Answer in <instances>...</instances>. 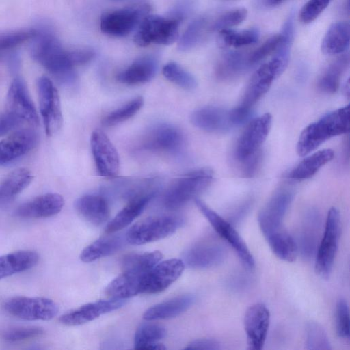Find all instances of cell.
Masks as SVG:
<instances>
[{
  "label": "cell",
  "mask_w": 350,
  "mask_h": 350,
  "mask_svg": "<svg viewBox=\"0 0 350 350\" xmlns=\"http://www.w3.org/2000/svg\"><path fill=\"white\" fill-rule=\"evenodd\" d=\"M31 47L32 57L64 83L75 81L76 74L68 51L64 50L59 40L47 27L35 29Z\"/></svg>",
  "instance_id": "obj_1"
},
{
  "label": "cell",
  "mask_w": 350,
  "mask_h": 350,
  "mask_svg": "<svg viewBox=\"0 0 350 350\" xmlns=\"http://www.w3.org/2000/svg\"><path fill=\"white\" fill-rule=\"evenodd\" d=\"M349 131V105L336 109L306 126L300 134L297 152L305 156L327 139Z\"/></svg>",
  "instance_id": "obj_2"
},
{
  "label": "cell",
  "mask_w": 350,
  "mask_h": 350,
  "mask_svg": "<svg viewBox=\"0 0 350 350\" xmlns=\"http://www.w3.org/2000/svg\"><path fill=\"white\" fill-rule=\"evenodd\" d=\"M291 47V43L282 42L271 59L255 71L239 106L251 109L268 92L273 82L285 70L289 60Z\"/></svg>",
  "instance_id": "obj_3"
},
{
  "label": "cell",
  "mask_w": 350,
  "mask_h": 350,
  "mask_svg": "<svg viewBox=\"0 0 350 350\" xmlns=\"http://www.w3.org/2000/svg\"><path fill=\"white\" fill-rule=\"evenodd\" d=\"M213 172L207 168L189 172L176 179L166 191L163 202L167 208H180L203 192L211 183Z\"/></svg>",
  "instance_id": "obj_4"
},
{
  "label": "cell",
  "mask_w": 350,
  "mask_h": 350,
  "mask_svg": "<svg viewBox=\"0 0 350 350\" xmlns=\"http://www.w3.org/2000/svg\"><path fill=\"white\" fill-rule=\"evenodd\" d=\"M182 20L177 16L164 17L146 15L139 24L134 41L142 47L151 44H170L177 39L179 24Z\"/></svg>",
  "instance_id": "obj_5"
},
{
  "label": "cell",
  "mask_w": 350,
  "mask_h": 350,
  "mask_svg": "<svg viewBox=\"0 0 350 350\" xmlns=\"http://www.w3.org/2000/svg\"><path fill=\"white\" fill-rule=\"evenodd\" d=\"M181 224L182 220L175 216L150 217L133 225L126 232L125 238L130 244L142 245L170 236Z\"/></svg>",
  "instance_id": "obj_6"
},
{
  "label": "cell",
  "mask_w": 350,
  "mask_h": 350,
  "mask_svg": "<svg viewBox=\"0 0 350 350\" xmlns=\"http://www.w3.org/2000/svg\"><path fill=\"white\" fill-rule=\"evenodd\" d=\"M150 10L148 4L139 3L107 12L100 18V29L111 36H125L139 25Z\"/></svg>",
  "instance_id": "obj_7"
},
{
  "label": "cell",
  "mask_w": 350,
  "mask_h": 350,
  "mask_svg": "<svg viewBox=\"0 0 350 350\" xmlns=\"http://www.w3.org/2000/svg\"><path fill=\"white\" fill-rule=\"evenodd\" d=\"M3 308L11 315L28 321H48L59 312L53 300L42 297H13L5 301Z\"/></svg>",
  "instance_id": "obj_8"
},
{
  "label": "cell",
  "mask_w": 350,
  "mask_h": 350,
  "mask_svg": "<svg viewBox=\"0 0 350 350\" xmlns=\"http://www.w3.org/2000/svg\"><path fill=\"white\" fill-rule=\"evenodd\" d=\"M340 226L339 212L332 208L327 217L323 237L315 259V270L321 278H327L331 273L338 249Z\"/></svg>",
  "instance_id": "obj_9"
},
{
  "label": "cell",
  "mask_w": 350,
  "mask_h": 350,
  "mask_svg": "<svg viewBox=\"0 0 350 350\" xmlns=\"http://www.w3.org/2000/svg\"><path fill=\"white\" fill-rule=\"evenodd\" d=\"M194 200L198 209L207 219L215 232L234 249L243 263L250 269L254 268L255 262L253 256L238 232L229 222L204 202L197 198Z\"/></svg>",
  "instance_id": "obj_10"
},
{
  "label": "cell",
  "mask_w": 350,
  "mask_h": 350,
  "mask_svg": "<svg viewBox=\"0 0 350 350\" xmlns=\"http://www.w3.org/2000/svg\"><path fill=\"white\" fill-rule=\"evenodd\" d=\"M272 117L267 113L252 120L238 139L234 156L239 163L256 154L271 129Z\"/></svg>",
  "instance_id": "obj_11"
},
{
  "label": "cell",
  "mask_w": 350,
  "mask_h": 350,
  "mask_svg": "<svg viewBox=\"0 0 350 350\" xmlns=\"http://www.w3.org/2000/svg\"><path fill=\"white\" fill-rule=\"evenodd\" d=\"M40 111L45 131L51 136L57 133L62 124V113L57 90L46 77L38 79Z\"/></svg>",
  "instance_id": "obj_12"
},
{
  "label": "cell",
  "mask_w": 350,
  "mask_h": 350,
  "mask_svg": "<svg viewBox=\"0 0 350 350\" xmlns=\"http://www.w3.org/2000/svg\"><path fill=\"white\" fill-rule=\"evenodd\" d=\"M293 198V193L291 190L280 189L261 209L258 221L265 237L283 229L284 217Z\"/></svg>",
  "instance_id": "obj_13"
},
{
  "label": "cell",
  "mask_w": 350,
  "mask_h": 350,
  "mask_svg": "<svg viewBox=\"0 0 350 350\" xmlns=\"http://www.w3.org/2000/svg\"><path fill=\"white\" fill-rule=\"evenodd\" d=\"M184 269V262L178 258L158 262L144 273L140 282L141 293H157L164 291L176 281Z\"/></svg>",
  "instance_id": "obj_14"
},
{
  "label": "cell",
  "mask_w": 350,
  "mask_h": 350,
  "mask_svg": "<svg viewBox=\"0 0 350 350\" xmlns=\"http://www.w3.org/2000/svg\"><path fill=\"white\" fill-rule=\"evenodd\" d=\"M91 148L98 174L105 177L116 176L120 169L118 154L104 132L96 130L92 133Z\"/></svg>",
  "instance_id": "obj_15"
},
{
  "label": "cell",
  "mask_w": 350,
  "mask_h": 350,
  "mask_svg": "<svg viewBox=\"0 0 350 350\" xmlns=\"http://www.w3.org/2000/svg\"><path fill=\"white\" fill-rule=\"evenodd\" d=\"M269 323V311L265 304L258 303L248 308L243 320L248 349L260 350L262 349Z\"/></svg>",
  "instance_id": "obj_16"
},
{
  "label": "cell",
  "mask_w": 350,
  "mask_h": 350,
  "mask_svg": "<svg viewBox=\"0 0 350 350\" xmlns=\"http://www.w3.org/2000/svg\"><path fill=\"white\" fill-rule=\"evenodd\" d=\"M226 249L222 243L216 239L201 241L185 254V261L192 268L204 269L217 266L226 256Z\"/></svg>",
  "instance_id": "obj_17"
},
{
  "label": "cell",
  "mask_w": 350,
  "mask_h": 350,
  "mask_svg": "<svg viewBox=\"0 0 350 350\" xmlns=\"http://www.w3.org/2000/svg\"><path fill=\"white\" fill-rule=\"evenodd\" d=\"M7 105L8 111L22 122L25 121L32 125L38 124L37 111L29 96L25 81L20 77L15 78L9 87Z\"/></svg>",
  "instance_id": "obj_18"
},
{
  "label": "cell",
  "mask_w": 350,
  "mask_h": 350,
  "mask_svg": "<svg viewBox=\"0 0 350 350\" xmlns=\"http://www.w3.org/2000/svg\"><path fill=\"white\" fill-rule=\"evenodd\" d=\"M184 142V136L180 129L170 124H162L148 132L142 146L148 150L174 153L183 148Z\"/></svg>",
  "instance_id": "obj_19"
},
{
  "label": "cell",
  "mask_w": 350,
  "mask_h": 350,
  "mask_svg": "<svg viewBox=\"0 0 350 350\" xmlns=\"http://www.w3.org/2000/svg\"><path fill=\"white\" fill-rule=\"evenodd\" d=\"M37 133L30 129L17 131L0 141V166L9 164L28 153L37 144Z\"/></svg>",
  "instance_id": "obj_20"
},
{
  "label": "cell",
  "mask_w": 350,
  "mask_h": 350,
  "mask_svg": "<svg viewBox=\"0 0 350 350\" xmlns=\"http://www.w3.org/2000/svg\"><path fill=\"white\" fill-rule=\"evenodd\" d=\"M126 299L110 298L88 303L68 312L59 317V322L67 326H77L90 322L100 315L117 310L125 304Z\"/></svg>",
  "instance_id": "obj_21"
},
{
  "label": "cell",
  "mask_w": 350,
  "mask_h": 350,
  "mask_svg": "<svg viewBox=\"0 0 350 350\" xmlns=\"http://www.w3.org/2000/svg\"><path fill=\"white\" fill-rule=\"evenodd\" d=\"M64 204L61 195L48 193L21 204L14 213L18 217L25 219L50 217L59 213Z\"/></svg>",
  "instance_id": "obj_22"
},
{
  "label": "cell",
  "mask_w": 350,
  "mask_h": 350,
  "mask_svg": "<svg viewBox=\"0 0 350 350\" xmlns=\"http://www.w3.org/2000/svg\"><path fill=\"white\" fill-rule=\"evenodd\" d=\"M192 124L208 132L221 133L235 127L231 118L230 110L217 107H204L193 112Z\"/></svg>",
  "instance_id": "obj_23"
},
{
  "label": "cell",
  "mask_w": 350,
  "mask_h": 350,
  "mask_svg": "<svg viewBox=\"0 0 350 350\" xmlns=\"http://www.w3.org/2000/svg\"><path fill=\"white\" fill-rule=\"evenodd\" d=\"M40 255L32 250H19L0 256V280L35 267Z\"/></svg>",
  "instance_id": "obj_24"
},
{
  "label": "cell",
  "mask_w": 350,
  "mask_h": 350,
  "mask_svg": "<svg viewBox=\"0 0 350 350\" xmlns=\"http://www.w3.org/2000/svg\"><path fill=\"white\" fill-rule=\"evenodd\" d=\"M157 68V63L154 57L152 56L142 57L118 73L116 79L123 84H142L152 79L155 75Z\"/></svg>",
  "instance_id": "obj_25"
},
{
  "label": "cell",
  "mask_w": 350,
  "mask_h": 350,
  "mask_svg": "<svg viewBox=\"0 0 350 350\" xmlns=\"http://www.w3.org/2000/svg\"><path fill=\"white\" fill-rule=\"evenodd\" d=\"M75 207L80 215L94 225L103 224L109 215L108 204L99 195L81 196L76 200Z\"/></svg>",
  "instance_id": "obj_26"
},
{
  "label": "cell",
  "mask_w": 350,
  "mask_h": 350,
  "mask_svg": "<svg viewBox=\"0 0 350 350\" xmlns=\"http://www.w3.org/2000/svg\"><path fill=\"white\" fill-rule=\"evenodd\" d=\"M350 25L347 21L332 23L322 42L321 50L325 55H337L345 53L349 46Z\"/></svg>",
  "instance_id": "obj_27"
},
{
  "label": "cell",
  "mask_w": 350,
  "mask_h": 350,
  "mask_svg": "<svg viewBox=\"0 0 350 350\" xmlns=\"http://www.w3.org/2000/svg\"><path fill=\"white\" fill-rule=\"evenodd\" d=\"M154 193L133 198L106 226L105 232L113 234L131 224L144 211Z\"/></svg>",
  "instance_id": "obj_28"
},
{
  "label": "cell",
  "mask_w": 350,
  "mask_h": 350,
  "mask_svg": "<svg viewBox=\"0 0 350 350\" xmlns=\"http://www.w3.org/2000/svg\"><path fill=\"white\" fill-rule=\"evenodd\" d=\"M33 176L25 167L14 170L0 183V206L12 202L31 183Z\"/></svg>",
  "instance_id": "obj_29"
},
{
  "label": "cell",
  "mask_w": 350,
  "mask_h": 350,
  "mask_svg": "<svg viewBox=\"0 0 350 350\" xmlns=\"http://www.w3.org/2000/svg\"><path fill=\"white\" fill-rule=\"evenodd\" d=\"M191 295H182L156 304L146 310L143 317L146 321L167 319L175 317L187 310L193 304Z\"/></svg>",
  "instance_id": "obj_30"
},
{
  "label": "cell",
  "mask_w": 350,
  "mask_h": 350,
  "mask_svg": "<svg viewBox=\"0 0 350 350\" xmlns=\"http://www.w3.org/2000/svg\"><path fill=\"white\" fill-rule=\"evenodd\" d=\"M248 53L232 51L224 54L219 60L215 75L219 79H233L250 68Z\"/></svg>",
  "instance_id": "obj_31"
},
{
  "label": "cell",
  "mask_w": 350,
  "mask_h": 350,
  "mask_svg": "<svg viewBox=\"0 0 350 350\" xmlns=\"http://www.w3.org/2000/svg\"><path fill=\"white\" fill-rule=\"evenodd\" d=\"M126 241L125 236L113 235L100 238L87 246L80 255L84 262H90L120 250Z\"/></svg>",
  "instance_id": "obj_32"
},
{
  "label": "cell",
  "mask_w": 350,
  "mask_h": 350,
  "mask_svg": "<svg viewBox=\"0 0 350 350\" xmlns=\"http://www.w3.org/2000/svg\"><path fill=\"white\" fill-rule=\"evenodd\" d=\"M331 149H324L307 157L295 167L287 175L288 178L302 180L313 176L321 167L334 157Z\"/></svg>",
  "instance_id": "obj_33"
},
{
  "label": "cell",
  "mask_w": 350,
  "mask_h": 350,
  "mask_svg": "<svg viewBox=\"0 0 350 350\" xmlns=\"http://www.w3.org/2000/svg\"><path fill=\"white\" fill-rule=\"evenodd\" d=\"M143 275L123 271L108 284L105 293L110 298L119 299H126L140 294V282Z\"/></svg>",
  "instance_id": "obj_34"
},
{
  "label": "cell",
  "mask_w": 350,
  "mask_h": 350,
  "mask_svg": "<svg viewBox=\"0 0 350 350\" xmlns=\"http://www.w3.org/2000/svg\"><path fill=\"white\" fill-rule=\"evenodd\" d=\"M166 335L165 329L157 324L146 323L137 329L134 337L135 349L164 350L166 347L157 341Z\"/></svg>",
  "instance_id": "obj_35"
},
{
  "label": "cell",
  "mask_w": 350,
  "mask_h": 350,
  "mask_svg": "<svg viewBox=\"0 0 350 350\" xmlns=\"http://www.w3.org/2000/svg\"><path fill=\"white\" fill-rule=\"evenodd\" d=\"M349 64L348 54H343L331 63L319 80L318 87L320 90L329 94L334 93Z\"/></svg>",
  "instance_id": "obj_36"
},
{
  "label": "cell",
  "mask_w": 350,
  "mask_h": 350,
  "mask_svg": "<svg viewBox=\"0 0 350 350\" xmlns=\"http://www.w3.org/2000/svg\"><path fill=\"white\" fill-rule=\"evenodd\" d=\"M265 238L277 257L289 262L295 260L297 247L293 238L286 230L282 229Z\"/></svg>",
  "instance_id": "obj_37"
},
{
  "label": "cell",
  "mask_w": 350,
  "mask_h": 350,
  "mask_svg": "<svg viewBox=\"0 0 350 350\" xmlns=\"http://www.w3.org/2000/svg\"><path fill=\"white\" fill-rule=\"evenodd\" d=\"M162 258L159 251L129 254L121 261L123 271L144 274L155 266Z\"/></svg>",
  "instance_id": "obj_38"
},
{
  "label": "cell",
  "mask_w": 350,
  "mask_h": 350,
  "mask_svg": "<svg viewBox=\"0 0 350 350\" xmlns=\"http://www.w3.org/2000/svg\"><path fill=\"white\" fill-rule=\"evenodd\" d=\"M219 33L218 42L222 47L240 48L255 44L260 37L258 29L252 27L241 31L223 29Z\"/></svg>",
  "instance_id": "obj_39"
},
{
  "label": "cell",
  "mask_w": 350,
  "mask_h": 350,
  "mask_svg": "<svg viewBox=\"0 0 350 350\" xmlns=\"http://www.w3.org/2000/svg\"><path fill=\"white\" fill-rule=\"evenodd\" d=\"M211 23L204 16L193 20L187 27L179 40V50L185 51L200 44L208 31H211Z\"/></svg>",
  "instance_id": "obj_40"
},
{
  "label": "cell",
  "mask_w": 350,
  "mask_h": 350,
  "mask_svg": "<svg viewBox=\"0 0 350 350\" xmlns=\"http://www.w3.org/2000/svg\"><path fill=\"white\" fill-rule=\"evenodd\" d=\"M166 79L180 88L191 90L196 88L197 81L194 77L176 62H170L163 68Z\"/></svg>",
  "instance_id": "obj_41"
},
{
  "label": "cell",
  "mask_w": 350,
  "mask_h": 350,
  "mask_svg": "<svg viewBox=\"0 0 350 350\" xmlns=\"http://www.w3.org/2000/svg\"><path fill=\"white\" fill-rule=\"evenodd\" d=\"M306 348L310 350L331 349V344L323 327L309 321L306 327Z\"/></svg>",
  "instance_id": "obj_42"
},
{
  "label": "cell",
  "mask_w": 350,
  "mask_h": 350,
  "mask_svg": "<svg viewBox=\"0 0 350 350\" xmlns=\"http://www.w3.org/2000/svg\"><path fill=\"white\" fill-rule=\"evenodd\" d=\"M143 104L142 97L135 98L106 116L103 120V124L105 126H111L129 119L142 108Z\"/></svg>",
  "instance_id": "obj_43"
},
{
  "label": "cell",
  "mask_w": 350,
  "mask_h": 350,
  "mask_svg": "<svg viewBox=\"0 0 350 350\" xmlns=\"http://www.w3.org/2000/svg\"><path fill=\"white\" fill-rule=\"evenodd\" d=\"M247 16V10L245 8H236L226 12L217 16L211 23V31L219 32L223 29L240 24Z\"/></svg>",
  "instance_id": "obj_44"
},
{
  "label": "cell",
  "mask_w": 350,
  "mask_h": 350,
  "mask_svg": "<svg viewBox=\"0 0 350 350\" xmlns=\"http://www.w3.org/2000/svg\"><path fill=\"white\" fill-rule=\"evenodd\" d=\"M282 38L281 33L275 34L267 39L257 49L248 53V62L250 66L258 64L269 55L273 53L280 45Z\"/></svg>",
  "instance_id": "obj_45"
},
{
  "label": "cell",
  "mask_w": 350,
  "mask_h": 350,
  "mask_svg": "<svg viewBox=\"0 0 350 350\" xmlns=\"http://www.w3.org/2000/svg\"><path fill=\"white\" fill-rule=\"evenodd\" d=\"M34 35L35 29L1 33L0 53L12 49L25 41L31 39Z\"/></svg>",
  "instance_id": "obj_46"
},
{
  "label": "cell",
  "mask_w": 350,
  "mask_h": 350,
  "mask_svg": "<svg viewBox=\"0 0 350 350\" xmlns=\"http://www.w3.org/2000/svg\"><path fill=\"white\" fill-rule=\"evenodd\" d=\"M42 328L35 326L16 327L5 330L2 334L4 340L8 342H17L43 335Z\"/></svg>",
  "instance_id": "obj_47"
},
{
  "label": "cell",
  "mask_w": 350,
  "mask_h": 350,
  "mask_svg": "<svg viewBox=\"0 0 350 350\" xmlns=\"http://www.w3.org/2000/svg\"><path fill=\"white\" fill-rule=\"evenodd\" d=\"M349 323L348 305L345 299H339L336 309V327L338 336L345 339L349 338Z\"/></svg>",
  "instance_id": "obj_48"
},
{
  "label": "cell",
  "mask_w": 350,
  "mask_h": 350,
  "mask_svg": "<svg viewBox=\"0 0 350 350\" xmlns=\"http://www.w3.org/2000/svg\"><path fill=\"white\" fill-rule=\"evenodd\" d=\"M332 0H309L300 10L299 17L304 24L314 21Z\"/></svg>",
  "instance_id": "obj_49"
},
{
  "label": "cell",
  "mask_w": 350,
  "mask_h": 350,
  "mask_svg": "<svg viewBox=\"0 0 350 350\" xmlns=\"http://www.w3.org/2000/svg\"><path fill=\"white\" fill-rule=\"evenodd\" d=\"M262 160L260 150L254 155L239 162L242 174L245 177H252L258 171Z\"/></svg>",
  "instance_id": "obj_50"
},
{
  "label": "cell",
  "mask_w": 350,
  "mask_h": 350,
  "mask_svg": "<svg viewBox=\"0 0 350 350\" xmlns=\"http://www.w3.org/2000/svg\"><path fill=\"white\" fill-rule=\"evenodd\" d=\"M22 121L15 115L8 111L0 115V137L17 127Z\"/></svg>",
  "instance_id": "obj_51"
},
{
  "label": "cell",
  "mask_w": 350,
  "mask_h": 350,
  "mask_svg": "<svg viewBox=\"0 0 350 350\" xmlns=\"http://www.w3.org/2000/svg\"><path fill=\"white\" fill-rule=\"evenodd\" d=\"M94 51L91 49H80L68 51L72 64L75 66L86 64L94 57Z\"/></svg>",
  "instance_id": "obj_52"
},
{
  "label": "cell",
  "mask_w": 350,
  "mask_h": 350,
  "mask_svg": "<svg viewBox=\"0 0 350 350\" xmlns=\"http://www.w3.org/2000/svg\"><path fill=\"white\" fill-rule=\"evenodd\" d=\"M220 348V343L218 341L210 338H203L191 342L185 349L217 350Z\"/></svg>",
  "instance_id": "obj_53"
},
{
  "label": "cell",
  "mask_w": 350,
  "mask_h": 350,
  "mask_svg": "<svg viewBox=\"0 0 350 350\" xmlns=\"http://www.w3.org/2000/svg\"><path fill=\"white\" fill-rule=\"evenodd\" d=\"M286 1V0H267V3L269 5L275 6L284 3Z\"/></svg>",
  "instance_id": "obj_54"
}]
</instances>
